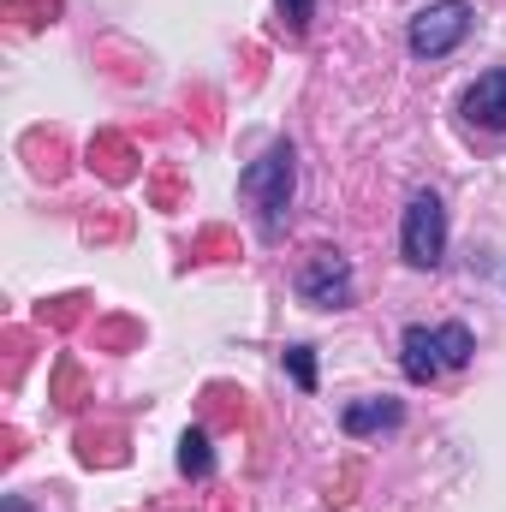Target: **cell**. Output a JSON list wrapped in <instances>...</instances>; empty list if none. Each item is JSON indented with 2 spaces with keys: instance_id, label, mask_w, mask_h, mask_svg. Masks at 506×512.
<instances>
[{
  "instance_id": "obj_8",
  "label": "cell",
  "mask_w": 506,
  "mask_h": 512,
  "mask_svg": "<svg viewBox=\"0 0 506 512\" xmlns=\"http://www.w3.org/2000/svg\"><path fill=\"white\" fill-rule=\"evenodd\" d=\"M173 465H179V477H191V483H209L215 477V441H209V429H185L179 435V453H173Z\"/></svg>"
},
{
  "instance_id": "obj_1",
  "label": "cell",
  "mask_w": 506,
  "mask_h": 512,
  "mask_svg": "<svg viewBox=\"0 0 506 512\" xmlns=\"http://www.w3.org/2000/svg\"><path fill=\"white\" fill-rule=\"evenodd\" d=\"M239 197L251 203L256 233H262L268 245L292 227V197H298V143H292V137H274L251 167L239 173Z\"/></svg>"
},
{
  "instance_id": "obj_3",
  "label": "cell",
  "mask_w": 506,
  "mask_h": 512,
  "mask_svg": "<svg viewBox=\"0 0 506 512\" xmlns=\"http://www.w3.org/2000/svg\"><path fill=\"white\" fill-rule=\"evenodd\" d=\"M447 245H453V227H447L441 191H429V185L411 191L405 209H399V256H405V268L435 274V268L447 262Z\"/></svg>"
},
{
  "instance_id": "obj_2",
  "label": "cell",
  "mask_w": 506,
  "mask_h": 512,
  "mask_svg": "<svg viewBox=\"0 0 506 512\" xmlns=\"http://www.w3.org/2000/svg\"><path fill=\"white\" fill-rule=\"evenodd\" d=\"M477 358L471 322H405L399 328V370L411 387H435L441 376L465 370Z\"/></svg>"
},
{
  "instance_id": "obj_4",
  "label": "cell",
  "mask_w": 506,
  "mask_h": 512,
  "mask_svg": "<svg viewBox=\"0 0 506 512\" xmlns=\"http://www.w3.org/2000/svg\"><path fill=\"white\" fill-rule=\"evenodd\" d=\"M477 30V6L471 0H429L411 24H405V54L411 60H447L465 48V36Z\"/></svg>"
},
{
  "instance_id": "obj_6",
  "label": "cell",
  "mask_w": 506,
  "mask_h": 512,
  "mask_svg": "<svg viewBox=\"0 0 506 512\" xmlns=\"http://www.w3.org/2000/svg\"><path fill=\"white\" fill-rule=\"evenodd\" d=\"M340 429H346L352 441H376V435H393V429H405V399H393V393L346 399V405H340Z\"/></svg>"
},
{
  "instance_id": "obj_9",
  "label": "cell",
  "mask_w": 506,
  "mask_h": 512,
  "mask_svg": "<svg viewBox=\"0 0 506 512\" xmlns=\"http://www.w3.org/2000/svg\"><path fill=\"white\" fill-rule=\"evenodd\" d=\"M280 370L292 376V387H298V393H316V346L292 340V346L280 352Z\"/></svg>"
},
{
  "instance_id": "obj_7",
  "label": "cell",
  "mask_w": 506,
  "mask_h": 512,
  "mask_svg": "<svg viewBox=\"0 0 506 512\" xmlns=\"http://www.w3.org/2000/svg\"><path fill=\"white\" fill-rule=\"evenodd\" d=\"M459 114H465V126H477V131H506V66H489V72H477L465 84Z\"/></svg>"
},
{
  "instance_id": "obj_10",
  "label": "cell",
  "mask_w": 506,
  "mask_h": 512,
  "mask_svg": "<svg viewBox=\"0 0 506 512\" xmlns=\"http://www.w3.org/2000/svg\"><path fill=\"white\" fill-rule=\"evenodd\" d=\"M274 18H280V36L304 42L310 24H316V0H274Z\"/></svg>"
},
{
  "instance_id": "obj_5",
  "label": "cell",
  "mask_w": 506,
  "mask_h": 512,
  "mask_svg": "<svg viewBox=\"0 0 506 512\" xmlns=\"http://www.w3.org/2000/svg\"><path fill=\"white\" fill-rule=\"evenodd\" d=\"M292 292H298V304H310V310H352V304H358V268H352L346 251L322 245V251H310L298 262Z\"/></svg>"
}]
</instances>
